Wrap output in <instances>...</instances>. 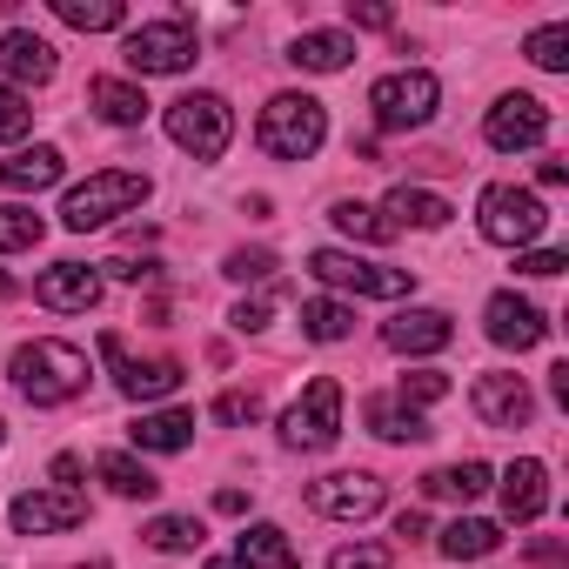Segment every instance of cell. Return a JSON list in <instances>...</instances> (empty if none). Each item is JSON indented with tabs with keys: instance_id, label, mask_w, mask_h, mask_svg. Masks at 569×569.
I'll return each mask as SVG.
<instances>
[{
	"instance_id": "cell-42",
	"label": "cell",
	"mask_w": 569,
	"mask_h": 569,
	"mask_svg": "<svg viewBox=\"0 0 569 569\" xmlns=\"http://www.w3.org/2000/svg\"><path fill=\"white\" fill-rule=\"evenodd\" d=\"M241 336H254V329H268V296H254V302H234V316H228Z\"/></svg>"
},
{
	"instance_id": "cell-49",
	"label": "cell",
	"mask_w": 569,
	"mask_h": 569,
	"mask_svg": "<svg viewBox=\"0 0 569 569\" xmlns=\"http://www.w3.org/2000/svg\"><path fill=\"white\" fill-rule=\"evenodd\" d=\"M201 569H241V562H234V556H214V562H201Z\"/></svg>"
},
{
	"instance_id": "cell-32",
	"label": "cell",
	"mask_w": 569,
	"mask_h": 569,
	"mask_svg": "<svg viewBox=\"0 0 569 569\" xmlns=\"http://www.w3.org/2000/svg\"><path fill=\"white\" fill-rule=\"evenodd\" d=\"M329 221H336L349 241H389V234H396V228H389L369 201H336V208H329Z\"/></svg>"
},
{
	"instance_id": "cell-3",
	"label": "cell",
	"mask_w": 569,
	"mask_h": 569,
	"mask_svg": "<svg viewBox=\"0 0 569 569\" xmlns=\"http://www.w3.org/2000/svg\"><path fill=\"white\" fill-rule=\"evenodd\" d=\"M148 174H134V168H101V174H88L81 188H68V201H61V221L74 228V234H88V228H108L114 214H128V208H141L148 201Z\"/></svg>"
},
{
	"instance_id": "cell-38",
	"label": "cell",
	"mask_w": 569,
	"mask_h": 569,
	"mask_svg": "<svg viewBox=\"0 0 569 569\" xmlns=\"http://www.w3.org/2000/svg\"><path fill=\"white\" fill-rule=\"evenodd\" d=\"M221 274H228V281H268V274H274V254H268V248H234V254L221 261Z\"/></svg>"
},
{
	"instance_id": "cell-2",
	"label": "cell",
	"mask_w": 569,
	"mask_h": 569,
	"mask_svg": "<svg viewBox=\"0 0 569 569\" xmlns=\"http://www.w3.org/2000/svg\"><path fill=\"white\" fill-rule=\"evenodd\" d=\"M254 141H261V154H274V161H309V154L329 141V114H322L316 94H274V101L261 108V121H254Z\"/></svg>"
},
{
	"instance_id": "cell-10",
	"label": "cell",
	"mask_w": 569,
	"mask_h": 569,
	"mask_svg": "<svg viewBox=\"0 0 569 569\" xmlns=\"http://www.w3.org/2000/svg\"><path fill=\"white\" fill-rule=\"evenodd\" d=\"M101 362L114 369V389H121L128 402H161V396H174V389H181V376H188V369H181L174 356H154V362H134V356H128V342H121L114 329L101 336Z\"/></svg>"
},
{
	"instance_id": "cell-23",
	"label": "cell",
	"mask_w": 569,
	"mask_h": 569,
	"mask_svg": "<svg viewBox=\"0 0 569 569\" xmlns=\"http://www.w3.org/2000/svg\"><path fill=\"white\" fill-rule=\"evenodd\" d=\"M88 101H94V114H101L108 128H141V121H148V94H141L134 81L101 74V81H88Z\"/></svg>"
},
{
	"instance_id": "cell-19",
	"label": "cell",
	"mask_w": 569,
	"mask_h": 569,
	"mask_svg": "<svg viewBox=\"0 0 569 569\" xmlns=\"http://www.w3.org/2000/svg\"><path fill=\"white\" fill-rule=\"evenodd\" d=\"M549 509V469L536 462V456H522L509 476H502V516L509 522H536Z\"/></svg>"
},
{
	"instance_id": "cell-37",
	"label": "cell",
	"mask_w": 569,
	"mask_h": 569,
	"mask_svg": "<svg viewBox=\"0 0 569 569\" xmlns=\"http://www.w3.org/2000/svg\"><path fill=\"white\" fill-rule=\"evenodd\" d=\"M34 128V108H28V94L21 88H0V148L8 141H21Z\"/></svg>"
},
{
	"instance_id": "cell-22",
	"label": "cell",
	"mask_w": 569,
	"mask_h": 569,
	"mask_svg": "<svg viewBox=\"0 0 569 569\" xmlns=\"http://www.w3.org/2000/svg\"><path fill=\"white\" fill-rule=\"evenodd\" d=\"M61 174H68V161H61V148H48V141L21 148L14 161H0V181H8L14 194H41V188H54Z\"/></svg>"
},
{
	"instance_id": "cell-27",
	"label": "cell",
	"mask_w": 569,
	"mask_h": 569,
	"mask_svg": "<svg viewBox=\"0 0 569 569\" xmlns=\"http://www.w3.org/2000/svg\"><path fill=\"white\" fill-rule=\"evenodd\" d=\"M489 482H496L489 462H449V469H429L422 476V496H436V502H476Z\"/></svg>"
},
{
	"instance_id": "cell-13",
	"label": "cell",
	"mask_w": 569,
	"mask_h": 569,
	"mask_svg": "<svg viewBox=\"0 0 569 569\" xmlns=\"http://www.w3.org/2000/svg\"><path fill=\"white\" fill-rule=\"evenodd\" d=\"M101 289H108V274H101L94 261H54V268H41V281H34V302H41V309H61V316H88V309L101 302Z\"/></svg>"
},
{
	"instance_id": "cell-48",
	"label": "cell",
	"mask_w": 569,
	"mask_h": 569,
	"mask_svg": "<svg viewBox=\"0 0 569 569\" xmlns=\"http://www.w3.org/2000/svg\"><path fill=\"white\" fill-rule=\"evenodd\" d=\"M536 181H542V188H562V181H569V168H562V161H542V168H536Z\"/></svg>"
},
{
	"instance_id": "cell-31",
	"label": "cell",
	"mask_w": 569,
	"mask_h": 569,
	"mask_svg": "<svg viewBox=\"0 0 569 569\" xmlns=\"http://www.w3.org/2000/svg\"><path fill=\"white\" fill-rule=\"evenodd\" d=\"M54 14H61L68 28H81V34H108V28L128 21L121 0H54Z\"/></svg>"
},
{
	"instance_id": "cell-21",
	"label": "cell",
	"mask_w": 569,
	"mask_h": 569,
	"mask_svg": "<svg viewBox=\"0 0 569 569\" xmlns=\"http://www.w3.org/2000/svg\"><path fill=\"white\" fill-rule=\"evenodd\" d=\"M234 562H241V569H302L289 529H274V522H248V529L234 536Z\"/></svg>"
},
{
	"instance_id": "cell-9",
	"label": "cell",
	"mask_w": 569,
	"mask_h": 569,
	"mask_svg": "<svg viewBox=\"0 0 569 569\" xmlns=\"http://www.w3.org/2000/svg\"><path fill=\"white\" fill-rule=\"evenodd\" d=\"M336 436H342V382L316 376L302 389V402L281 409V442H289V449H329Z\"/></svg>"
},
{
	"instance_id": "cell-43",
	"label": "cell",
	"mask_w": 569,
	"mask_h": 569,
	"mask_svg": "<svg viewBox=\"0 0 569 569\" xmlns=\"http://www.w3.org/2000/svg\"><path fill=\"white\" fill-rule=\"evenodd\" d=\"M101 268H108L114 281H154V274H161V261H128V254H121V261H101Z\"/></svg>"
},
{
	"instance_id": "cell-28",
	"label": "cell",
	"mask_w": 569,
	"mask_h": 569,
	"mask_svg": "<svg viewBox=\"0 0 569 569\" xmlns=\"http://www.w3.org/2000/svg\"><path fill=\"white\" fill-rule=\"evenodd\" d=\"M496 549H502V529L482 522V516H456V522L442 529V556H449V562H482V556H496Z\"/></svg>"
},
{
	"instance_id": "cell-40",
	"label": "cell",
	"mask_w": 569,
	"mask_h": 569,
	"mask_svg": "<svg viewBox=\"0 0 569 569\" xmlns=\"http://www.w3.org/2000/svg\"><path fill=\"white\" fill-rule=\"evenodd\" d=\"M396 556L382 549V542H342L336 556H329V569H389Z\"/></svg>"
},
{
	"instance_id": "cell-29",
	"label": "cell",
	"mask_w": 569,
	"mask_h": 569,
	"mask_svg": "<svg viewBox=\"0 0 569 569\" xmlns=\"http://www.w3.org/2000/svg\"><path fill=\"white\" fill-rule=\"evenodd\" d=\"M362 416H369V429H376L382 442H429V422H422L416 409H402L396 396H369Z\"/></svg>"
},
{
	"instance_id": "cell-20",
	"label": "cell",
	"mask_w": 569,
	"mask_h": 569,
	"mask_svg": "<svg viewBox=\"0 0 569 569\" xmlns=\"http://www.w3.org/2000/svg\"><path fill=\"white\" fill-rule=\"evenodd\" d=\"M289 61H296L302 74H342V68L356 61V41H349L342 28H309V34H296Z\"/></svg>"
},
{
	"instance_id": "cell-12",
	"label": "cell",
	"mask_w": 569,
	"mask_h": 569,
	"mask_svg": "<svg viewBox=\"0 0 569 569\" xmlns=\"http://www.w3.org/2000/svg\"><path fill=\"white\" fill-rule=\"evenodd\" d=\"M542 134H549V108H542L536 94H502V101L489 108V121H482V141H489L496 154L542 148Z\"/></svg>"
},
{
	"instance_id": "cell-7",
	"label": "cell",
	"mask_w": 569,
	"mask_h": 569,
	"mask_svg": "<svg viewBox=\"0 0 569 569\" xmlns=\"http://www.w3.org/2000/svg\"><path fill=\"white\" fill-rule=\"evenodd\" d=\"M476 221H482V241H496V248H529L542 228H549V208L529 194V188H509V181H496V188H482V201H476Z\"/></svg>"
},
{
	"instance_id": "cell-51",
	"label": "cell",
	"mask_w": 569,
	"mask_h": 569,
	"mask_svg": "<svg viewBox=\"0 0 569 569\" xmlns=\"http://www.w3.org/2000/svg\"><path fill=\"white\" fill-rule=\"evenodd\" d=\"M0 442H8V422H0Z\"/></svg>"
},
{
	"instance_id": "cell-16",
	"label": "cell",
	"mask_w": 569,
	"mask_h": 569,
	"mask_svg": "<svg viewBox=\"0 0 569 569\" xmlns=\"http://www.w3.org/2000/svg\"><path fill=\"white\" fill-rule=\"evenodd\" d=\"M469 402H476V416L489 422V429H529V416H536V396H529V382L522 376H476V389H469Z\"/></svg>"
},
{
	"instance_id": "cell-47",
	"label": "cell",
	"mask_w": 569,
	"mask_h": 569,
	"mask_svg": "<svg viewBox=\"0 0 569 569\" xmlns=\"http://www.w3.org/2000/svg\"><path fill=\"white\" fill-rule=\"evenodd\" d=\"M214 509H221V516H248V496H241V489H221Z\"/></svg>"
},
{
	"instance_id": "cell-39",
	"label": "cell",
	"mask_w": 569,
	"mask_h": 569,
	"mask_svg": "<svg viewBox=\"0 0 569 569\" xmlns=\"http://www.w3.org/2000/svg\"><path fill=\"white\" fill-rule=\"evenodd\" d=\"M214 422H228V429H241V422H261V396H254V389H228V396L214 402Z\"/></svg>"
},
{
	"instance_id": "cell-11",
	"label": "cell",
	"mask_w": 569,
	"mask_h": 569,
	"mask_svg": "<svg viewBox=\"0 0 569 569\" xmlns=\"http://www.w3.org/2000/svg\"><path fill=\"white\" fill-rule=\"evenodd\" d=\"M382 502H389V482L369 476V469H342V476L309 482V509L329 516V522H362V516H376Z\"/></svg>"
},
{
	"instance_id": "cell-4",
	"label": "cell",
	"mask_w": 569,
	"mask_h": 569,
	"mask_svg": "<svg viewBox=\"0 0 569 569\" xmlns=\"http://www.w3.org/2000/svg\"><path fill=\"white\" fill-rule=\"evenodd\" d=\"M309 274L329 281V289H349V296H376V302H402L416 289L409 268H382V261H362L349 248H316L309 254Z\"/></svg>"
},
{
	"instance_id": "cell-45",
	"label": "cell",
	"mask_w": 569,
	"mask_h": 569,
	"mask_svg": "<svg viewBox=\"0 0 569 569\" xmlns=\"http://www.w3.org/2000/svg\"><path fill=\"white\" fill-rule=\"evenodd\" d=\"M81 482V456H54V489H74Z\"/></svg>"
},
{
	"instance_id": "cell-1",
	"label": "cell",
	"mask_w": 569,
	"mask_h": 569,
	"mask_svg": "<svg viewBox=\"0 0 569 569\" xmlns=\"http://www.w3.org/2000/svg\"><path fill=\"white\" fill-rule=\"evenodd\" d=\"M8 376L34 409H54V402H74L88 389V356L74 342H21Z\"/></svg>"
},
{
	"instance_id": "cell-44",
	"label": "cell",
	"mask_w": 569,
	"mask_h": 569,
	"mask_svg": "<svg viewBox=\"0 0 569 569\" xmlns=\"http://www.w3.org/2000/svg\"><path fill=\"white\" fill-rule=\"evenodd\" d=\"M349 14H356V28H396V14L376 8V0H369V8H349Z\"/></svg>"
},
{
	"instance_id": "cell-6",
	"label": "cell",
	"mask_w": 569,
	"mask_h": 569,
	"mask_svg": "<svg viewBox=\"0 0 569 569\" xmlns=\"http://www.w3.org/2000/svg\"><path fill=\"white\" fill-rule=\"evenodd\" d=\"M168 141H174L181 154H194V161H221L228 141H234L228 101H221V94H181V101L168 108Z\"/></svg>"
},
{
	"instance_id": "cell-15",
	"label": "cell",
	"mask_w": 569,
	"mask_h": 569,
	"mask_svg": "<svg viewBox=\"0 0 569 569\" xmlns=\"http://www.w3.org/2000/svg\"><path fill=\"white\" fill-rule=\"evenodd\" d=\"M482 329H489V342L496 349H536L542 336H549V322H542V309L536 302H522L516 289H502V296H489V309H482Z\"/></svg>"
},
{
	"instance_id": "cell-5",
	"label": "cell",
	"mask_w": 569,
	"mask_h": 569,
	"mask_svg": "<svg viewBox=\"0 0 569 569\" xmlns=\"http://www.w3.org/2000/svg\"><path fill=\"white\" fill-rule=\"evenodd\" d=\"M436 101H442V88H436L429 68H402V74H382V81L369 88V114H376L382 134H409V128H422V121L436 114Z\"/></svg>"
},
{
	"instance_id": "cell-41",
	"label": "cell",
	"mask_w": 569,
	"mask_h": 569,
	"mask_svg": "<svg viewBox=\"0 0 569 569\" xmlns=\"http://www.w3.org/2000/svg\"><path fill=\"white\" fill-rule=\"evenodd\" d=\"M562 268H569L562 248H522L516 254V274H562Z\"/></svg>"
},
{
	"instance_id": "cell-33",
	"label": "cell",
	"mask_w": 569,
	"mask_h": 569,
	"mask_svg": "<svg viewBox=\"0 0 569 569\" xmlns=\"http://www.w3.org/2000/svg\"><path fill=\"white\" fill-rule=\"evenodd\" d=\"M148 549H161V556H181V549H201V522L194 516H154L148 529Z\"/></svg>"
},
{
	"instance_id": "cell-18",
	"label": "cell",
	"mask_w": 569,
	"mask_h": 569,
	"mask_svg": "<svg viewBox=\"0 0 569 569\" xmlns=\"http://www.w3.org/2000/svg\"><path fill=\"white\" fill-rule=\"evenodd\" d=\"M0 74L14 88H41V81H54V48L34 28H8L0 34Z\"/></svg>"
},
{
	"instance_id": "cell-36",
	"label": "cell",
	"mask_w": 569,
	"mask_h": 569,
	"mask_svg": "<svg viewBox=\"0 0 569 569\" xmlns=\"http://www.w3.org/2000/svg\"><path fill=\"white\" fill-rule=\"evenodd\" d=\"M442 396H449V376H436V369H416V376H402V389H396V402L416 409V416H422L429 402H442Z\"/></svg>"
},
{
	"instance_id": "cell-26",
	"label": "cell",
	"mask_w": 569,
	"mask_h": 569,
	"mask_svg": "<svg viewBox=\"0 0 569 569\" xmlns=\"http://www.w3.org/2000/svg\"><path fill=\"white\" fill-rule=\"evenodd\" d=\"M94 476L121 496V502H154L161 496V476L148 469V462H134V456H121V449H108L101 462H94Z\"/></svg>"
},
{
	"instance_id": "cell-8",
	"label": "cell",
	"mask_w": 569,
	"mask_h": 569,
	"mask_svg": "<svg viewBox=\"0 0 569 569\" xmlns=\"http://www.w3.org/2000/svg\"><path fill=\"white\" fill-rule=\"evenodd\" d=\"M121 61H128L134 74H188V68H194V28H188L181 14L141 21V28L121 41Z\"/></svg>"
},
{
	"instance_id": "cell-25",
	"label": "cell",
	"mask_w": 569,
	"mask_h": 569,
	"mask_svg": "<svg viewBox=\"0 0 569 569\" xmlns=\"http://www.w3.org/2000/svg\"><path fill=\"white\" fill-rule=\"evenodd\" d=\"M128 436H134V449L174 456V449H188V442H194V416H188V409H141V422H134Z\"/></svg>"
},
{
	"instance_id": "cell-24",
	"label": "cell",
	"mask_w": 569,
	"mask_h": 569,
	"mask_svg": "<svg viewBox=\"0 0 569 569\" xmlns=\"http://www.w3.org/2000/svg\"><path fill=\"white\" fill-rule=\"evenodd\" d=\"M376 214H382L389 228H442L456 208H449L442 194H429V188H409V181H402V188H396V194H389Z\"/></svg>"
},
{
	"instance_id": "cell-14",
	"label": "cell",
	"mask_w": 569,
	"mask_h": 569,
	"mask_svg": "<svg viewBox=\"0 0 569 569\" xmlns=\"http://www.w3.org/2000/svg\"><path fill=\"white\" fill-rule=\"evenodd\" d=\"M8 522H14L21 536H54V529L88 522V496H81V489H28V496H14Z\"/></svg>"
},
{
	"instance_id": "cell-17",
	"label": "cell",
	"mask_w": 569,
	"mask_h": 569,
	"mask_svg": "<svg viewBox=\"0 0 569 569\" xmlns=\"http://www.w3.org/2000/svg\"><path fill=\"white\" fill-rule=\"evenodd\" d=\"M382 342H389L396 356H442V349L456 342V322H449L442 309H409V316L382 322Z\"/></svg>"
},
{
	"instance_id": "cell-50",
	"label": "cell",
	"mask_w": 569,
	"mask_h": 569,
	"mask_svg": "<svg viewBox=\"0 0 569 569\" xmlns=\"http://www.w3.org/2000/svg\"><path fill=\"white\" fill-rule=\"evenodd\" d=\"M8 296H14V281H8V274H0V302H8Z\"/></svg>"
},
{
	"instance_id": "cell-35",
	"label": "cell",
	"mask_w": 569,
	"mask_h": 569,
	"mask_svg": "<svg viewBox=\"0 0 569 569\" xmlns=\"http://www.w3.org/2000/svg\"><path fill=\"white\" fill-rule=\"evenodd\" d=\"M522 54H529L536 68H549V74H562V68H569V28H562V21H549V28H536V34L522 41Z\"/></svg>"
},
{
	"instance_id": "cell-46",
	"label": "cell",
	"mask_w": 569,
	"mask_h": 569,
	"mask_svg": "<svg viewBox=\"0 0 569 569\" xmlns=\"http://www.w3.org/2000/svg\"><path fill=\"white\" fill-rule=\"evenodd\" d=\"M396 536H409V542L429 536V516H422V509H402V516H396Z\"/></svg>"
},
{
	"instance_id": "cell-30",
	"label": "cell",
	"mask_w": 569,
	"mask_h": 569,
	"mask_svg": "<svg viewBox=\"0 0 569 569\" xmlns=\"http://www.w3.org/2000/svg\"><path fill=\"white\" fill-rule=\"evenodd\" d=\"M349 329H356V309L349 302H329V296L302 302V336L309 342H349Z\"/></svg>"
},
{
	"instance_id": "cell-34",
	"label": "cell",
	"mask_w": 569,
	"mask_h": 569,
	"mask_svg": "<svg viewBox=\"0 0 569 569\" xmlns=\"http://www.w3.org/2000/svg\"><path fill=\"white\" fill-rule=\"evenodd\" d=\"M41 234H48V221H41L34 208H14V201L0 208V254H14V248H34Z\"/></svg>"
}]
</instances>
